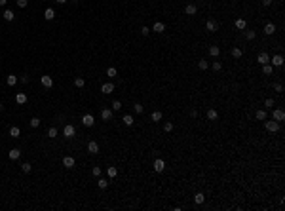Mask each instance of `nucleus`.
Wrapping results in <instances>:
<instances>
[{
    "mask_svg": "<svg viewBox=\"0 0 285 211\" xmlns=\"http://www.w3.org/2000/svg\"><path fill=\"white\" fill-rule=\"evenodd\" d=\"M272 120H276V122H283V120H285V112H283V108H274V112H272Z\"/></svg>",
    "mask_w": 285,
    "mask_h": 211,
    "instance_id": "nucleus-1",
    "label": "nucleus"
},
{
    "mask_svg": "<svg viewBox=\"0 0 285 211\" xmlns=\"http://www.w3.org/2000/svg\"><path fill=\"white\" fill-rule=\"evenodd\" d=\"M264 128L268 129V131L270 133H276L279 129V122H276V120H270V122H266V124H264Z\"/></svg>",
    "mask_w": 285,
    "mask_h": 211,
    "instance_id": "nucleus-2",
    "label": "nucleus"
},
{
    "mask_svg": "<svg viewBox=\"0 0 285 211\" xmlns=\"http://www.w3.org/2000/svg\"><path fill=\"white\" fill-rule=\"evenodd\" d=\"M152 168H154V171L162 173L163 169H166V162H163L162 158H158V160H154V164H152Z\"/></svg>",
    "mask_w": 285,
    "mask_h": 211,
    "instance_id": "nucleus-3",
    "label": "nucleus"
},
{
    "mask_svg": "<svg viewBox=\"0 0 285 211\" xmlns=\"http://www.w3.org/2000/svg\"><path fill=\"white\" fill-rule=\"evenodd\" d=\"M74 133H76V129H74V125H70V124H67L65 125V129H63V135L67 137V139H70V137H74Z\"/></svg>",
    "mask_w": 285,
    "mask_h": 211,
    "instance_id": "nucleus-4",
    "label": "nucleus"
},
{
    "mask_svg": "<svg viewBox=\"0 0 285 211\" xmlns=\"http://www.w3.org/2000/svg\"><path fill=\"white\" fill-rule=\"evenodd\" d=\"M82 124L86 125V128H91V125L95 124V118H93L91 114H84V116H82Z\"/></svg>",
    "mask_w": 285,
    "mask_h": 211,
    "instance_id": "nucleus-5",
    "label": "nucleus"
},
{
    "mask_svg": "<svg viewBox=\"0 0 285 211\" xmlns=\"http://www.w3.org/2000/svg\"><path fill=\"white\" fill-rule=\"evenodd\" d=\"M205 29H207V31H211V32H215V31H219V23H217L215 19H207Z\"/></svg>",
    "mask_w": 285,
    "mask_h": 211,
    "instance_id": "nucleus-6",
    "label": "nucleus"
},
{
    "mask_svg": "<svg viewBox=\"0 0 285 211\" xmlns=\"http://www.w3.org/2000/svg\"><path fill=\"white\" fill-rule=\"evenodd\" d=\"M270 65L272 67H281L283 65V55H274V57H270Z\"/></svg>",
    "mask_w": 285,
    "mask_h": 211,
    "instance_id": "nucleus-7",
    "label": "nucleus"
},
{
    "mask_svg": "<svg viewBox=\"0 0 285 211\" xmlns=\"http://www.w3.org/2000/svg\"><path fill=\"white\" fill-rule=\"evenodd\" d=\"M184 14L186 15H196L198 14V6H196V4H188V6L184 8Z\"/></svg>",
    "mask_w": 285,
    "mask_h": 211,
    "instance_id": "nucleus-8",
    "label": "nucleus"
},
{
    "mask_svg": "<svg viewBox=\"0 0 285 211\" xmlns=\"http://www.w3.org/2000/svg\"><path fill=\"white\" fill-rule=\"evenodd\" d=\"M112 91H114V84L107 82V84L101 86V93H105V95H108V93H112Z\"/></svg>",
    "mask_w": 285,
    "mask_h": 211,
    "instance_id": "nucleus-9",
    "label": "nucleus"
},
{
    "mask_svg": "<svg viewBox=\"0 0 285 211\" xmlns=\"http://www.w3.org/2000/svg\"><path fill=\"white\" fill-rule=\"evenodd\" d=\"M8 158H10V160H19V158H21V150H19V148H11V150L8 152Z\"/></svg>",
    "mask_w": 285,
    "mask_h": 211,
    "instance_id": "nucleus-10",
    "label": "nucleus"
},
{
    "mask_svg": "<svg viewBox=\"0 0 285 211\" xmlns=\"http://www.w3.org/2000/svg\"><path fill=\"white\" fill-rule=\"evenodd\" d=\"M74 164H76V162H74V158H72V156H65V158H63V165H65L67 169L74 168Z\"/></svg>",
    "mask_w": 285,
    "mask_h": 211,
    "instance_id": "nucleus-11",
    "label": "nucleus"
},
{
    "mask_svg": "<svg viewBox=\"0 0 285 211\" xmlns=\"http://www.w3.org/2000/svg\"><path fill=\"white\" fill-rule=\"evenodd\" d=\"M152 31H154V32H158V34H162V32L166 31V25H163L162 21H156L154 25H152Z\"/></svg>",
    "mask_w": 285,
    "mask_h": 211,
    "instance_id": "nucleus-12",
    "label": "nucleus"
},
{
    "mask_svg": "<svg viewBox=\"0 0 285 211\" xmlns=\"http://www.w3.org/2000/svg\"><path fill=\"white\" fill-rule=\"evenodd\" d=\"M257 61H259V65H266V63H270V55L268 53H259V57H257Z\"/></svg>",
    "mask_w": 285,
    "mask_h": 211,
    "instance_id": "nucleus-13",
    "label": "nucleus"
},
{
    "mask_svg": "<svg viewBox=\"0 0 285 211\" xmlns=\"http://www.w3.org/2000/svg\"><path fill=\"white\" fill-rule=\"evenodd\" d=\"M40 82H42L44 88H51V86H53V78H51V76H42Z\"/></svg>",
    "mask_w": 285,
    "mask_h": 211,
    "instance_id": "nucleus-14",
    "label": "nucleus"
},
{
    "mask_svg": "<svg viewBox=\"0 0 285 211\" xmlns=\"http://www.w3.org/2000/svg\"><path fill=\"white\" fill-rule=\"evenodd\" d=\"M112 116H114V112L110 110V108H105V110H101V118L105 120V122H108V120H112Z\"/></svg>",
    "mask_w": 285,
    "mask_h": 211,
    "instance_id": "nucleus-15",
    "label": "nucleus"
},
{
    "mask_svg": "<svg viewBox=\"0 0 285 211\" xmlns=\"http://www.w3.org/2000/svg\"><path fill=\"white\" fill-rule=\"evenodd\" d=\"M274 32H276V25H274V23H266V25H264V34L272 36Z\"/></svg>",
    "mask_w": 285,
    "mask_h": 211,
    "instance_id": "nucleus-16",
    "label": "nucleus"
},
{
    "mask_svg": "<svg viewBox=\"0 0 285 211\" xmlns=\"http://www.w3.org/2000/svg\"><path fill=\"white\" fill-rule=\"evenodd\" d=\"M87 150H90L91 154H97L99 152V145L95 143V141H90V143H87Z\"/></svg>",
    "mask_w": 285,
    "mask_h": 211,
    "instance_id": "nucleus-17",
    "label": "nucleus"
},
{
    "mask_svg": "<svg viewBox=\"0 0 285 211\" xmlns=\"http://www.w3.org/2000/svg\"><path fill=\"white\" fill-rule=\"evenodd\" d=\"M203 202H205V196H203L202 192H196V196H194V204H196V205H202Z\"/></svg>",
    "mask_w": 285,
    "mask_h": 211,
    "instance_id": "nucleus-18",
    "label": "nucleus"
},
{
    "mask_svg": "<svg viewBox=\"0 0 285 211\" xmlns=\"http://www.w3.org/2000/svg\"><path fill=\"white\" fill-rule=\"evenodd\" d=\"M44 17H46V21H51V19L55 17V11L51 10V8H46V11H44Z\"/></svg>",
    "mask_w": 285,
    "mask_h": 211,
    "instance_id": "nucleus-19",
    "label": "nucleus"
},
{
    "mask_svg": "<svg viewBox=\"0 0 285 211\" xmlns=\"http://www.w3.org/2000/svg\"><path fill=\"white\" fill-rule=\"evenodd\" d=\"M236 27H238L240 31H245V27H247V21L243 17H240V19H236Z\"/></svg>",
    "mask_w": 285,
    "mask_h": 211,
    "instance_id": "nucleus-20",
    "label": "nucleus"
},
{
    "mask_svg": "<svg viewBox=\"0 0 285 211\" xmlns=\"http://www.w3.org/2000/svg\"><path fill=\"white\" fill-rule=\"evenodd\" d=\"M209 55H211V57H219V55H220V48L219 46H211L209 48Z\"/></svg>",
    "mask_w": 285,
    "mask_h": 211,
    "instance_id": "nucleus-21",
    "label": "nucleus"
},
{
    "mask_svg": "<svg viewBox=\"0 0 285 211\" xmlns=\"http://www.w3.org/2000/svg\"><path fill=\"white\" fill-rule=\"evenodd\" d=\"M2 17L6 19V21H14V17H15V15H14V11H11V10H4Z\"/></svg>",
    "mask_w": 285,
    "mask_h": 211,
    "instance_id": "nucleus-22",
    "label": "nucleus"
},
{
    "mask_svg": "<svg viewBox=\"0 0 285 211\" xmlns=\"http://www.w3.org/2000/svg\"><path fill=\"white\" fill-rule=\"evenodd\" d=\"M198 68H200V71H207V68H209V61L200 59V61H198Z\"/></svg>",
    "mask_w": 285,
    "mask_h": 211,
    "instance_id": "nucleus-23",
    "label": "nucleus"
},
{
    "mask_svg": "<svg viewBox=\"0 0 285 211\" xmlns=\"http://www.w3.org/2000/svg\"><path fill=\"white\" fill-rule=\"evenodd\" d=\"M15 103L25 105L27 103V95H25V93H17V95H15Z\"/></svg>",
    "mask_w": 285,
    "mask_h": 211,
    "instance_id": "nucleus-24",
    "label": "nucleus"
},
{
    "mask_svg": "<svg viewBox=\"0 0 285 211\" xmlns=\"http://www.w3.org/2000/svg\"><path fill=\"white\" fill-rule=\"evenodd\" d=\"M207 118H209V120H217V118H219V112H217L215 110V108H209V110H207Z\"/></svg>",
    "mask_w": 285,
    "mask_h": 211,
    "instance_id": "nucleus-25",
    "label": "nucleus"
},
{
    "mask_svg": "<svg viewBox=\"0 0 285 211\" xmlns=\"http://www.w3.org/2000/svg\"><path fill=\"white\" fill-rule=\"evenodd\" d=\"M242 55H243L242 48H232V57H234V59H240Z\"/></svg>",
    "mask_w": 285,
    "mask_h": 211,
    "instance_id": "nucleus-26",
    "label": "nucleus"
},
{
    "mask_svg": "<svg viewBox=\"0 0 285 211\" xmlns=\"http://www.w3.org/2000/svg\"><path fill=\"white\" fill-rule=\"evenodd\" d=\"M6 84H8V86H15V84H17V76H15V74H10L6 78Z\"/></svg>",
    "mask_w": 285,
    "mask_h": 211,
    "instance_id": "nucleus-27",
    "label": "nucleus"
},
{
    "mask_svg": "<svg viewBox=\"0 0 285 211\" xmlns=\"http://www.w3.org/2000/svg\"><path fill=\"white\" fill-rule=\"evenodd\" d=\"M74 86L76 88H84V86H86V80H84L82 76H76V78H74Z\"/></svg>",
    "mask_w": 285,
    "mask_h": 211,
    "instance_id": "nucleus-28",
    "label": "nucleus"
},
{
    "mask_svg": "<svg viewBox=\"0 0 285 211\" xmlns=\"http://www.w3.org/2000/svg\"><path fill=\"white\" fill-rule=\"evenodd\" d=\"M10 135L11 137H19V135H21V129H19L17 125H11V128H10Z\"/></svg>",
    "mask_w": 285,
    "mask_h": 211,
    "instance_id": "nucleus-29",
    "label": "nucleus"
},
{
    "mask_svg": "<svg viewBox=\"0 0 285 211\" xmlns=\"http://www.w3.org/2000/svg\"><path fill=\"white\" fill-rule=\"evenodd\" d=\"M262 72H264V74H272V72H274V67H272L270 63L262 65Z\"/></svg>",
    "mask_w": 285,
    "mask_h": 211,
    "instance_id": "nucleus-30",
    "label": "nucleus"
},
{
    "mask_svg": "<svg viewBox=\"0 0 285 211\" xmlns=\"http://www.w3.org/2000/svg\"><path fill=\"white\" fill-rule=\"evenodd\" d=\"M57 135H59L57 128H50V129H48V137H50V139H55Z\"/></svg>",
    "mask_w": 285,
    "mask_h": 211,
    "instance_id": "nucleus-31",
    "label": "nucleus"
},
{
    "mask_svg": "<svg viewBox=\"0 0 285 211\" xmlns=\"http://www.w3.org/2000/svg\"><path fill=\"white\" fill-rule=\"evenodd\" d=\"M107 175L110 177V179H114V177L118 175V169L116 168H107Z\"/></svg>",
    "mask_w": 285,
    "mask_h": 211,
    "instance_id": "nucleus-32",
    "label": "nucleus"
},
{
    "mask_svg": "<svg viewBox=\"0 0 285 211\" xmlns=\"http://www.w3.org/2000/svg\"><path fill=\"white\" fill-rule=\"evenodd\" d=\"M124 124H126V125H133V116H131V114H126V116H124Z\"/></svg>",
    "mask_w": 285,
    "mask_h": 211,
    "instance_id": "nucleus-33",
    "label": "nucleus"
},
{
    "mask_svg": "<svg viewBox=\"0 0 285 211\" xmlns=\"http://www.w3.org/2000/svg\"><path fill=\"white\" fill-rule=\"evenodd\" d=\"M21 169H23V173H31V171H33V165H31L29 162H25V164L21 165Z\"/></svg>",
    "mask_w": 285,
    "mask_h": 211,
    "instance_id": "nucleus-34",
    "label": "nucleus"
},
{
    "mask_svg": "<svg viewBox=\"0 0 285 211\" xmlns=\"http://www.w3.org/2000/svg\"><path fill=\"white\" fill-rule=\"evenodd\" d=\"M150 118L154 120V122H160V120H162V112H160V110H154V112H152V116H150Z\"/></svg>",
    "mask_w": 285,
    "mask_h": 211,
    "instance_id": "nucleus-35",
    "label": "nucleus"
},
{
    "mask_svg": "<svg viewBox=\"0 0 285 211\" xmlns=\"http://www.w3.org/2000/svg\"><path fill=\"white\" fill-rule=\"evenodd\" d=\"M173 128H175V125H173V124H171V122H166V124H163V131H166V133H169V131H173Z\"/></svg>",
    "mask_w": 285,
    "mask_h": 211,
    "instance_id": "nucleus-36",
    "label": "nucleus"
},
{
    "mask_svg": "<svg viewBox=\"0 0 285 211\" xmlns=\"http://www.w3.org/2000/svg\"><path fill=\"white\" fill-rule=\"evenodd\" d=\"M257 120H266V110H257Z\"/></svg>",
    "mask_w": 285,
    "mask_h": 211,
    "instance_id": "nucleus-37",
    "label": "nucleus"
},
{
    "mask_svg": "<svg viewBox=\"0 0 285 211\" xmlns=\"http://www.w3.org/2000/svg\"><path fill=\"white\" fill-rule=\"evenodd\" d=\"M255 36H257L255 31H245V38L247 40H255Z\"/></svg>",
    "mask_w": 285,
    "mask_h": 211,
    "instance_id": "nucleus-38",
    "label": "nucleus"
},
{
    "mask_svg": "<svg viewBox=\"0 0 285 211\" xmlns=\"http://www.w3.org/2000/svg\"><path fill=\"white\" fill-rule=\"evenodd\" d=\"M107 74H108V76H110V78H114V76H116V74H118V71H116V68H114V67H110V68H107Z\"/></svg>",
    "mask_w": 285,
    "mask_h": 211,
    "instance_id": "nucleus-39",
    "label": "nucleus"
},
{
    "mask_svg": "<svg viewBox=\"0 0 285 211\" xmlns=\"http://www.w3.org/2000/svg\"><path fill=\"white\" fill-rule=\"evenodd\" d=\"M38 125H40V118H36V116L31 118V128H38Z\"/></svg>",
    "mask_w": 285,
    "mask_h": 211,
    "instance_id": "nucleus-40",
    "label": "nucleus"
},
{
    "mask_svg": "<svg viewBox=\"0 0 285 211\" xmlns=\"http://www.w3.org/2000/svg\"><path fill=\"white\" fill-rule=\"evenodd\" d=\"M97 186H99V188H107V186H108L107 179H99V181H97Z\"/></svg>",
    "mask_w": 285,
    "mask_h": 211,
    "instance_id": "nucleus-41",
    "label": "nucleus"
},
{
    "mask_svg": "<svg viewBox=\"0 0 285 211\" xmlns=\"http://www.w3.org/2000/svg\"><path fill=\"white\" fill-rule=\"evenodd\" d=\"M133 110H135V112H137V114H141V112L144 110V107H143V105H139V103H135V107H133Z\"/></svg>",
    "mask_w": 285,
    "mask_h": 211,
    "instance_id": "nucleus-42",
    "label": "nucleus"
},
{
    "mask_svg": "<svg viewBox=\"0 0 285 211\" xmlns=\"http://www.w3.org/2000/svg\"><path fill=\"white\" fill-rule=\"evenodd\" d=\"M220 68H222V65H220V61H213V71H215V72H219Z\"/></svg>",
    "mask_w": 285,
    "mask_h": 211,
    "instance_id": "nucleus-43",
    "label": "nucleus"
},
{
    "mask_svg": "<svg viewBox=\"0 0 285 211\" xmlns=\"http://www.w3.org/2000/svg\"><path fill=\"white\" fill-rule=\"evenodd\" d=\"M122 108V103L120 101H112V110H120Z\"/></svg>",
    "mask_w": 285,
    "mask_h": 211,
    "instance_id": "nucleus-44",
    "label": "nucleus"
},
{
    "mask_svg": "<svg viewBox=\"0 0 285 211\" xmlns=\"http://www.w3.org/2000/svg\"><path fill=\"white\" fill-rule=\"evenodd\" d=\"M264 107H266V108H274V99H266V101H264Z\"/></svg>",
    "mask_w": 285,
    "mask_h": 211,
    "instance_id": "nucleus-45",
    "label": "nucleus"
},
{
    "mask_svg": "<svg viewBox=\"0 0 285 211\" xmlns=\"http://www.w3.org/2000/svg\"><path fill=\"white\" fill-rule=\"evenodd\" d=\"M141 34H144V36H146V34H150V27H146V25H144V27H141Z\"/></svg>",
    "mask_w": 285,
    "mask_h": 211,
    "instance_id": "nucleus-46",
    "label": "nucleus"
},
{
    "mask_svg": "<svg viewBox=\"0 0 285 211\" xmlns=\"http://www.w3.org/2000/svg\"><path fill=\"white\" fill-rule=\"evenodd\" d=\"M91 173H93L95 177H99V175H101V168H93V169H91Z\"/></svg>",
    "mask_w": 285,
    "mask_h": 211,
    "instance_id": "nucleus-47",
    "label": "nucleus"
},
{
    "mask_svg": "<svg viewBox=\"0 0 285 211\" xmlns=\"http://www.w3.org/2000/svg\"><path fill=\"white\" fill-rule=\"evenodd\" d=\"M27 4H29L27 0H17V6L19 8H27Z\"/></svg>",
    "mask_w": 285,
    "mask_h": 211,
    "instance_id": "nucleus-48",
    "label": "nucleus"
},
{
    "mask_svg": "<svg viewBox=\"0 0 285 211\" xmlns=\"http://www.w3.org/2000/svg\"><path fill=\"white\" fill-rule=\"evenodd\" d=\"M274 90L278 91V93H281V91H283V86H281V84H276V86H274Z\"/></svg>",
    "mask_w": 285,
    "mask_h": 211,
    "instance_id": "nucleus-49",
    "label": "nucleus"
},
{
    "mask_svg": "<svg viewBox=\"0 0 285 211\" xmlns=\"http://www.w3.org/2000/svg\"><path fill=\"white\" fill-rule=\"evenodd\" d=\"M272 2L274 0H262V6H272Z\"/></svg>",
    "mask_w": 285,
    "mask_h": 211,
    "instance_id": "nucleus-50",
    "label": "nucleus"
},
{
    "mask_svg": "<svg viewBox=\"0 0 285 211\" xmlns=\"http://www.w3.org/2000/svg\"><path fill=\"white\" fill-rule=\"evenodd\" d=\"M190 116H192V118H196V116H198V110H196V108H194V110H190Z\"/></svg>",
    "mask_w": 285,
    "mask_h": 211,
    "instance_id": "nucleus-51",
    "label": "nucleus"
},
{
    "mask_svg": "<svg viewBox=\"0 0 285 211\" xmlns=\"http://www.w3.org/2000/svg\"><path fill=\"white\" fill-rule=\"evenodd\" d=\"M6 2L8 0H0V6H6Z\"/></svg>",
    "mask_w": 285,
    "mask_h": 211,
    "instance_id": "nucleus-52",
    "label": "nucleus"
},
{
    "mask_svg": "<svg viewBox=\"0 0 285 211\" xmlns=\"http://www.w3.org/2000/svg\"><path fill=\"white\" fill-rule=\"evenodd\" d=\"M55 2H57V4H65L67 0H55Z\"/></svg>",
    "mask_w": 285,
    "mask_h": 211,
    "instance_id": "nucleus-53",
    "label": "nucleus"
},
{
    "mask_svg": "<svg viewBox=\"0 0 285 211\" xmlns=\"http://www.w3.org/2000/svg\"><path fill=\"white\" fill-rule=\"evenodd\" d=\"M2 108H4V107H2V103H0V112H2Z\"/></svg>",
    "mask_w": 285,
    "mask_h": 211,
    "instance_id": "nucleus-54",
    "label": "nucleus"
}]
</instances>
